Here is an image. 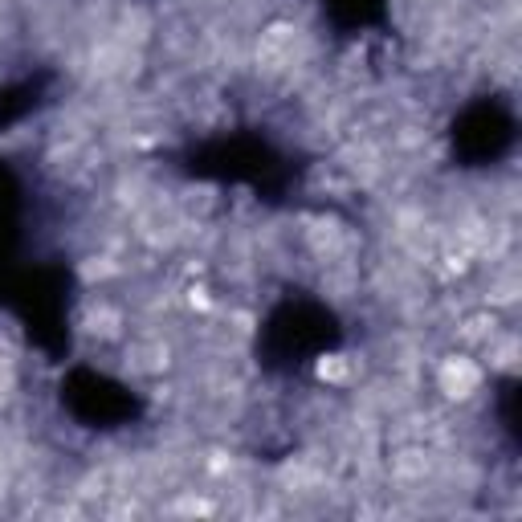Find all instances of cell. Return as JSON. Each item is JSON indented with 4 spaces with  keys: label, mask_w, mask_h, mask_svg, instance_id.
Listing matches in <instances>:
<instances>
[{
    "label": "cell",
    "mask_w": 522,
    "mask_h": 522,
    "mask_svg": "<svg viewBox=\"0 0 522 522\" xmlns=\"http://www.w3.org/2000/svg\"><path fill=\"white\" fill-rule=\"evenodd\" d=\"M127 368L135 376H164L172 368V347L160 335H139L127 343Z\"/></svg>",
    "instance_id": "obj_1"
},
{
    "label": "cell",
    "mask_w": 522,
    "mask_h": 522,
    "mask_svg": "<svg viewBox=\"0 0 522 522\" xmlns=\"http://www.w3.org/2000/svg\"><path fill=\"white\" fill-rule=\"evenodd\" d=\"M437 388L449 396V400H469L478 388H482V368L469 363L465 355H453L437 368Z\"/></svg>",
    "instance_id": "obj_2"
},
{
    "label": "cell",
    "mask_w": 522,
    "mask_h": 522,
    "mask_svg": "<svg viewBox=\"0 0 522 522\" xmlns=\"http://www.w3.org/2000/svg\"><path fill=\"white\" fill-rule=\"evenodd\" d=\"M351 376H355L351 355H323V363H319V380H327L331 388H343V384H351Z\"/></svg>",
    "instance_id": "obj_3"
},
{
    "label": "cell",
    "mask_w": 522,
    "mask_h": 522,
    "mask_svg": "<svg viewBox=\"0 0 522 522\" xmlns=\"http://www.w3.org/2000/svg\"><path fill=\"white\" fill-rule=\"evenodd\" d=\"M17 396V376H13V359H5L0 351V404H9Z\"/></svg>",
    "instance_id": "obj_4"
}]
</instances>
